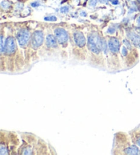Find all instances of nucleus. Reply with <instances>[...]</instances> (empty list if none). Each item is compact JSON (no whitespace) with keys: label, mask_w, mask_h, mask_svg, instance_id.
Returning <instances> with one entry per match:
<instances>
[{"label":"nucleus","mask_w":140,"mask_h":155,"mask_svg":"<svg viewBox=\"0 0 140 155\" xmlns=\"http://www.w3.org/2000/svg\"><path fill=\"white\" fill-rule=\"evenodd\" d=\"M88 57L91 64L95 59L92 66L101 68L104 64V57L103 51L104 50V42L99 37L97 33L92 32L88 36Z\"/></svg>","instance_id":"nucleus-1"},{"label":"nucleus","mask_w":140,"mask_h":155,"mask_svg":"<svg viewBox=\"0 0 140 155\" xmlns=\"http://www.w3.org/2000/svg\"><path fill=\"white\" fill-rule=\"evenodd\" d=\"M132 140L125 133H118L114 136L112 153L114 154H140V150L132 143Z\"/></svg>","instance_id":"nucleus-2"},{"label":"nucleus","mask_w":140,"mask_h":155,"mask_svg":"<svg viewBox=\"0 0 140 155\" xmlns=\"http://www.w3.org/2000/svg\"><path fill=\"white\" fill-rule=\"evenodd\" d=\"M20 145L21 140L17 133L2 130L0 137V154L2 155L14 154L13 152H17Z\"/></svg>","instance_id":"nucleus-3"},{"label":"nucleus","mask_w":140,"mask_h":155,"mask_svg":"<svg viewBox=\"0 0 140 155\" xmlns=\"http://www.w3.org/2000/svg\"><path fill=\"white\" fill-rule=\"evenodd\" d=\"M72 41L75 47L74 48L78 49V50H83V51L88 53L87 41L85 36L82 31L76 30L72 34Z\"/></svg>","instance_id":"nucleus-4"},{"label":"nucleus","mask_w":140,"mask_h":155,"mask_svg":"<svg viewBox=\"0 0 140 155\" xmlns=\"http://www.w3.org/2000/svg\"><path fill=\"white\" fill-rule=\"evenodd\" d=\"M53 33L58 45L62 47L67 45L69 41V35L65 29L63 28H55L53 30Z\"/></svg>","instance_id":"nucleus-5"},{"label":"nucleus","mask_w":140,"mask_h":155,"mask_svg":"<svg viewBox=\"0 0 140 155\" xmlns=\"http://www.w3.org/2000/svg\"><path fill=\"white\" fill-rule=\"evenodd\" d=\"M16 51H17V43H16L15 37L12 35L8 36L5 41L4 53L8 57H11L13 55H15Z\"/></svg>","instance_id":"nucleus-6"},{"label":"nucleus","mask_w":140,"mask_h":155,"mask_svg":"<svg viewBox=\"0 0 140 155\" xmlns=\"http://www.w3.org/2000/svg\"><path fill=\"white\" fill-rule=\"evenodd\" d=\"M45 35L42 30H36L32 34L30 40V45L32 48L34 50L38 49L42 46L44 43Z\"/></svg>","instance_id":"nucleus-7"},{"label":"nucleus","mask_w":140,"mask_h":155,"mask_svg":"<svg viewBox=\"0 0 140 155\" xmlns=\"http://www.w3.org/2000/svg\"><path fill=\"white\" fill-rule=\"evenodd\" d=\"M17 40L21 48L26 47L31 40L29 31L27 28H21L19 29L17 34Z\"/></svg>","instance_id":"nucleus-8"},{"label":"nucleus","mask_w":140,"mask_h":155,"mask_svg":"<svg viewBox=\"0 0 140 155\" xmlns=\"http://www.w3.org/2000/svg\"><path fill=\"white\" fill-rule=\"evenodd\" d=\"M107 46H108V50L112 55H118L120 51V41L115 37L112 36L109 38L108 42H107Z\"/></svg>","instance_id":"nucleus-9"},{"label":"nucleus","mask_w":140,"mask_h":155,"mask_svg":"<svg viewBox=\"0 0 140 155\" xmlns=\"http://www.w3.org/2000/svg\"><path fill=\"white\" fill-rule=\"evenodd\" d=\"M127 37L131 43L137 48L140 49V36L134 31H128L127 33Z\"/></svg>","instance_id":"nucleus-10"},{"label":"nucleus","mask_w":140,"mask_h":155,"mask_svg":"<svg viewBox=\"0 0 140 155\" xmlns=\"http://www.w3.org/2000/svg\"><path fill=\"white\" fill-rule=\"evenodd\" d=\"M58 41L55 36L52 34H48L46 37V45L49 49H56L58 48Z\"/></svg>","instance_id":"nucleus-11"},{"label":"nucleus","mask_w":140,"mask_h":155,"mask_svg":"<svg viewBox=\"0 0 140 155\" xmlns=\"http://www.w3.org/2000/svg\"><path fill=\"white\" fill-rule=\"evenodd\" d=\"M131 140L133 141H135V143L140 147V133L137 135V133H135L134 135H131Z\"/></svg>","instance_id":"nucleus-12"},{"label":"nucleus","mask_w":140,"mask_h":155,"mask_svg":"<svg viewBox=\"0 0 140 155\" xmlns=\"http://www.w3.org/2000/svg\"><path fill=\"white\" fill-rule=\"evenodd\" d=\"M45 21H57V18L55 16H49V17H45Z\"/></svg>","instance_id":"nucleus-13"},{"label":"nucleus","mask_w":140,"mask_h":155,"mask_svg":"<svg viewBox=\"0 0 140 155\" xmlns=\"http://www.w3.org/2000/svg\"><path fill=\"white\" fill-rule=\"evenodd\" d=\"M96 4H97V0H90L89 2V4L91 6H95Z\"/></svg>","instance_id":"nucleus-14"},{"label":"nucleus","mask_w":140,"mask_h":155,"mask_svg":"<svg viewBox=\"0 0 140 155\" xmlns=\"http://www.w3.org/2000/svg\"><path fill=\"white\" fill-rule=\"evenodd\" d=\"M68 7H67V6H64V7H62V8H61V9H60V12H62V13H66V12H67L68 11Z\"/></svg>","instance_id":"nucleus-15"},{"label":"nucleus","mask_w":140,"mask_h":155,"mask_svg":"<svg viewBox=\"0 0 140 155\" xmlns=\"http://www.w3.org/2000/svg\"><path fill=\"white\" fill-rule=\"evenodd\" d=\"M137 25L140 26V16H139V17L138 18H137Z\"/></svg>","instance_id":"nucleus-16"},{"label":"nucleus","mask_w":140,"mask_h":155,"mask_svg":"<svg viewBox=\"0 0 140 155\" xmlns=\"http://www.w3.org/2000/svg\"><path fill=\"white\" fill-rule=\"evenodd\" d=\"M137 2H138V3H139V4H140V0H137Z\"/></svg>","instance_id":"nucleus-17"}]
</instances>
